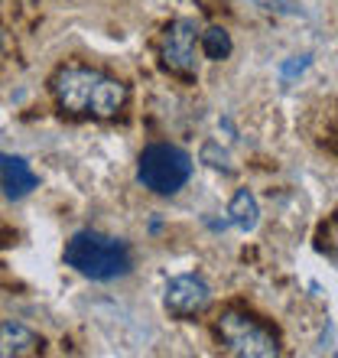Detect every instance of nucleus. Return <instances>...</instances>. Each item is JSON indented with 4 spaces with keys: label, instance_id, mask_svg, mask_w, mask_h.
Wrapping results in <instances>:
<instances>
[{
    "label": "nucleus",
    "instance_id": "1",
    "mask_svg": "<svg viewBox=\"0 0 338 358\" xmlns=\"http://www.w3.org/2000/svg\"><path fill=\"white\" fill-rule=\"evenodd\" d=\"M52 94L59 108L75 117H117L127 104V85L121 78L88 66H66L52 78Z\"/></svg>",
    "mask_w": 338,
    "mask_h": 358
},
{
    "label": "nucleus",
    "instance_id": "2",
    "mask_svg": "<svg viewBox=\"0 0 338 358\" xmlns=\"http://www.w3.org/2000/svg\"><path fill=\"white\" fill-rule=\"evenodd\" d=\"M66 264L91 280H114L131 273V248L101 231H78L66 245Z\"/></svg>",
    "mask_w": 338,
    "mask_h": 358
},
{
    "label": "nucleus",
    "instance_id": "3",
    "mask_svg": "<svg viewBox=\"0 0 338 358\" xmlns=\"http://www.w3.org/2000/svg\"><path fill=\"white\" fill-rule=\"evenodd\" d=\"M192 176V157L179 147L169 143H153L140 153L137 163V179L143 189H150L156 196H172L189 182Z\"/></svg>",
    "mask_w": 338,
    "mask_h": 358
},
{
    "label": "nucleus",
    "instance_id": "4",
    "mask_svg": "<svg viewBox=\"0 0 338 358\" xmlns=\"http://www.w3.org/2000/svg\"><path fill=\"white\" fill-rule=\"evenodd\" d=\"M218 339L225 345V352L241 358H277L280 355V339L267 329L260 320H254L247 313H225L215 326Z\"/></svg>",
    "mask_w": 338,
    "mask_h": 358
},
{
    "label": "nucleus",
    "instance_id": "5",
    "mask_svg": "<svg viewBox=\"0 0 338 358\" xmlns=\"http://www.w3.org/2000/svg\"><path fill=\"white\" fill-rule=\"evenodd\" d=\"M163 66L176 76H196L198 69V27L196 20H176L163 33Z\"/></svg>",
    "mask_w": 338,
    "mask_h": 358
},
{
    "label": "nucleus",
    "instance_id": "6",
    "mask_svg": "<svg viewBox=\"0 0 338 358\" xmlns=\"http://www.w3.org/2000/svg\"><path fill=\"white\" fill-rule=\"evenodd\" d=\"M166 310L179 320H189V316H198V313L208 310L212 303V287H208L202 277L196 273H179L166 283Z\"/></svg>",
    "mask_w": 338,
    "mask_h": 358
},
{
    "label": "nucleus",
    "instance_id": "7",
    "mask_svg": "<svg viewBox=\"0 0 338 358\" xmlns=\"http://www.w3.org/2000/svg\"><path fill=\"white\" fill-rule=\"evenodd\" d=\"M36 173L29 170V163L23 157H13V153H0V189L7 192L10 199H23L36 189Z\"/></svg>",
    "mask_w": 338,
    "mask_h": 358
},
{
    "label": "nucleus",
    "instance_id": "8",
    "mask_svg": "<svg viewBox=\"0 0 338 358\" xmlns=\"http://www.w3.org/2000/svg\"><path fill=\"white\" fill-rule=\"evenodd\" d=\"M43 352V339L36 332L23 326V322H0V358H23V355H39Z\"/></svg>",
    "mask_w": 338,
    "mask_h": 358
},
{
    "label": "nucleus",
    "instance_id": "9",
    "mask_svg": "<svg viewBox=\"0 0 338 358\" xmlns=\"http://www.w3.org/2000/svg\"><path fill=\"white\" fill-rule=\"evenodd\" d=\"M228 222L241 231H254L257 222H260V208H257V199H254L251 189H237L231 206H228Z\"/></svg>",
    "mask_w": 338,
    "mask_h": 358
},
{
    "label": "nucleus",
    "instance_id": "10",
    "mask_svg": "<svg viewBox=\"0 0 338 358\" xmlns=\"http://www.w3.org/2000/svg\"><path fill=\"white\" fill-rule=\"evenodd\" d=\"M202 49H205L208 59H215V62H221V59L231 56V36H228V29L221 27H212L202 33Z\"/></svg>",
    "mask_w": 338,
    "mask_h": 358
},
{
    "label": "nucleus",
    "instance_id": "11",
    "mask_svg": "<svg viewBox=\"0 0 338 358\" xmlns=\"http://www.w3.org/2000/svg\"><path fill=\"white\" fill-rule=\"evenodd\" d=\"M319 251L329 257L332 264H338V218H332L329 225L319 231Z\"/></svg>",
    "mask_w": 338,
    "mask_h": 358
},
{
    "label": "nucleus",
    "instance_id": "12",
    "mask_svg": "<svg viewBox=\"0 0 338 358\" xmlns=\"http://www.w3.org/2000/svg\"><path fill=\"white\" fill-rule=\"evenodd\" d=\"M254 3L263 10H270V13H280V17H300L302 13L296 0H254Z\"/></svg>",
    "mask_w": 338,
    "mask_h": 358
},
{
    "label": "nucleus",
    "instance_id": "13",
    "mask_svg": "<svg viewBox=\"0 0 338 358\" xmlns=\"http://www.w3.org/2000/svg\"><path fill=\"white\" fill-rule=\"evenodd\" d=\"M202 160H205L208 166H215V170L231 173V160H228L225 150H218V143H205V147H202Z\"/></svg>",
    "mask_w": 338,
    "mask_h": 358
},
{
    "label": "nucleus",
    "instance_id": "14",
    "mask_svg": "<svg viewBox=\"0 0 338 358\" xmlns=\"http://www.w3.org/2000/svg\"><path fill=\"white\" fill-rule=\"evenodd\" d=\"M306 66H309V56L286 59V62L280 66V78H283V82H293L296 76H302V72H306Z\"/></svg>",
    "mask_w": 338,
    "mask_h": 358
},
{
    "label": "nucleus",
    "instance_id": "15",
    "mask_svg": "<svg viewBox=\"0 0 338 358\" xmlns=\"http://www.w3.org/2000/svg\"><path fill=\"white\" fill-rule=\"evenodd\" d=\"M0 52H3V29H0Z\"/></svg>",
    "mask_w": 338,
    "mask_h": 358
}]
</instances>
